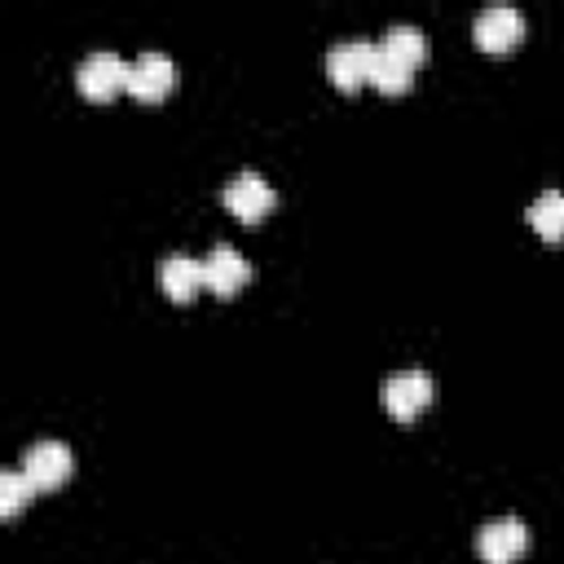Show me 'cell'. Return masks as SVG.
<instances>
[{"mask_svg":"<svg viewBox=\"0 0 564 564\" xmlns=\"http://www.w3.org/2000/svg\"><path fill=\"white\" fill-rule=\"evenodd\" d=\"M75 84H79L84 97L106 101V97H115L119 88H128V62H123L115 48H93V53L79 62V70H75Z\"/></svg>","mask_w":564,"mask_h":564,"instance_id":"obj_1","label":"cell"},{"mask_svg":"<svg viewBox=\"0 0 564 564\" xmlns=\"http://www.w3.org/2000/svg\"><path fill=\"white\" fill-rule=\"evenodd\" d=\"M22 471H26V480L35 485V494H40V489H57V485L75 471V454H70V445H62V441L48 436V441L26 445Z\"/></svg>","mask_w":564,"mask_h":564,"instance_id":"obj_2","label":"cell"},{"mask_svg":"<svg viewBox=\"0 0 564 564\" xmlns=\"http://www.w3.org/2000/svg\"><path fill=\"white\" fill-rule=\"evenodd\" d=\"M379 401H383L388 414L414 419V414L427 410V401H432V375H427V370H397V375L383 379Z\"/></svg>","mask_w":564,"mask_h":564,"instance_id":"obj_3","label":"cell"},{"mask_svg":"<svg viewBox=\"0 0 564 564\" xmlns=\"http://www.w3.org/2000/svg\"><path fill=\"white\" fill-rule=\"evenodd\" d=\"M476 551L485 564H516L529 551V529L516 516H498L489 524H480L476 533Z\"/></svg>","mask_w":564,"mask_h":564,"instance_id":"obj_4","label":"cell"},{"mask_svg":"<svg viewBox=\"0 0 564 564\" xmlns=\"http://www.w3.org/2000/svg\"><path fill=\"white\" fill-rule=\"evenodd\" d=\"M176 84V62L163 48H145L141 57L128 62V93L141 101H159Z\"/></svg>","mask_w":564,"mask_h":564,"instance_id":"obj_5","label":"cell"},{"mask_svg":"<svg viewBox=\"0 0 564 564\" xmlns=\"http://www.w3.org/2000/svg\"><path fill=\"white\" fill-rule=\"evenodd\" d=\"M471 35L480 48H511L520 35H524V13L516 4H485L471 22Z\"/></svg>","mask_w":564,"mask_h":564,"instance_id":"obj_6","label":"cell"},{"mask_svg":"<svg viewBox=\"0 0 564 564\" xmlns=\"http://www.w3.org/2000/svg\"><path fill=\"white\" fill-rule=\"evenodd\" d=\"M225 207L238 216V220H260L264 212H273V203H278V194H273V185L260 176V172H238L229 185H225Z\"/></svg>","mask_w":564,"mask_h":564,"instance_id":"obj_7","label":"cell"},{"mask_svg":"<svg viewBox=\"0 0 564 564\" xmlns=\"http://www.w3.org/2000/svg\"><path fill=\"white\" fill-rule=\"evenodd\" d=\"M370 57H375L370 40H339L326 53V70L339 88H357L361 79H370Z\"/></svg>","mask_w":564,"mask_h":564,"instance_id":"obj_8","label":"cell"},{"mask_svg":"<svg viewBox=\"0 0 564 564\" xmlns=\"http://www.w3.org/2000/svg\"><path fill=\"white\" fill-rule=\"evenodd\" d=\"M203 273H207V286L216 291V295H234L242 282H247V273H251V264L229 247V242H220V247H212L207 251V260H203Z\"/></svg>","mask_w":564,"mask_h":564,"instance_id":"obj_9","label":"cell"},{"mask_svg":"<svg viewBox=\"0 0 564 564\" xmlns=\"http://www.w3.org/2000/svg\"><path fill=\"white\" fill-rule=\"evenodd\" d=\"M159 282H163V291L172 295V300H189L198 286H207V273H203V260H194V256H167L163 264H159Z\"/></svg>","mask_w":564,"mask_h":564,"instance_id":"obj_10","label":"cell"},{"mask_svg":"<svg viewBox=\"0 0 564 564\" xmlns=\"http://www.w3.org/2000/svg\"><path fill=\"white\" fill-rule=\"evenodd\" d=\"M410 79H414V66H410V62H401L392 48H383V44L375 40L370 84H375V88H383V93H401V88H410Z\"/></svg>","mask_w":564,"mask_h":564,"instance_id":"obj_11","label":"cell"},{"mask_svg":"<svg viewBox=\"0 0 564 564\" xmlns=\"http://www.w3.org/2000/svg\"><path fill=\"white\" fill-rule=\"evenodd\" d=\"M529 225H533L546 242H560V238H564V189H542V194L529 203Z\"/></svg>","mask_w":564,"mask_h":564,"instance_id":"obj_12","label":"cell"},{"mask_svg":"<svg viewBox=\"0 0 564 564\" xmlns=\"http://www.w3.org/2000/svg\"><path fill=\"white\" fill-rule=\"evenodd\" d=\"M383 48H392L401 62H410V66H419L423 57H427V35L414 26V22H392L388 31H383V40H379Z\"/></svg>","mask_w":564,"mask_h":564,"instance_id":"obj_13","label":"cell"},{"mask_svg":"<svg viewBox=\"0 0 564 564\" xmlns=\"http://www.w3.org/2000/svg\"><path fill=\"white\" fill-rule=\"evenodd\" d=\"M35 494V485L26 480V471H0V516H18L26 507V498Z\"/></svg>","mask_w":564,"mask_h":564,"instance_id":"obj_14","label":"cell"}]
</instances>
